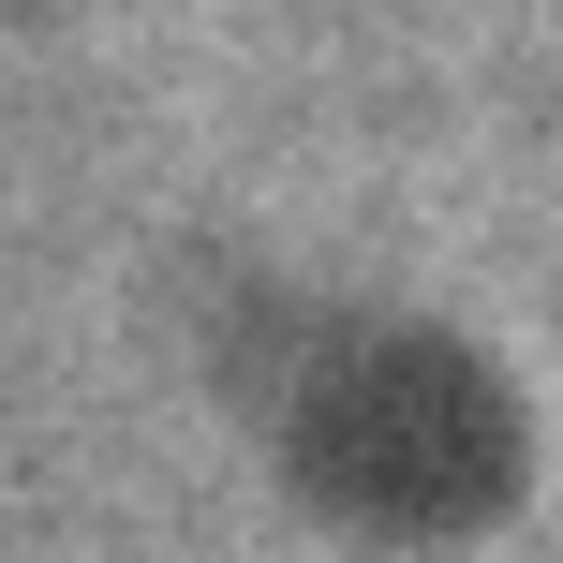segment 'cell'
<instances>
[{"label": "cell", "mask_w": 563, "mask_h": 563, "mask_svg": "<svg viewBox=\"0 0 563 563\" xmlns=\"http://www.w3.org/2000/svg\"><path fill=\"white\" fill-rule=\"evenodd\" d=\"M223 386L253 416L267 475L327 534H371V549L489 534L534 475V416H519L505 356L416 297H282Z\"/></svg>", "instance_id": "cell-1"}]
</instances>
